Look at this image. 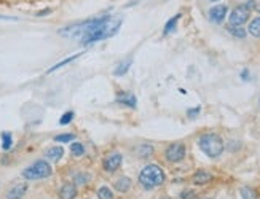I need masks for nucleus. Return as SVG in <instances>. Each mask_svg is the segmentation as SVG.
<instances>
[{"mask_svg":"<svg viewBox=\"0 0 260 199\" xmlns=\"http://www.w3.org/2000/svg\"><path fill=\"white\" fill-rule=\"evenodd\" d=\"M97 198L99 199H113V193L110 191V188L101 187V188L97 190Z\"/></svg>","mask_w":260,"mask_h":199,"instance_id":"23","label":"nucleus"},{"mask_svg":"<svg viewBox=\"0 0 260 199\" xmlns=\"http://www.w3.org/2000/svg\"><path fill=\"white\" fill-rule=\"evenodd\" d=\"M75 139L74 134H61V135H56L55 140L56 142H72Z\"/></svg>","mask_w":260,"mask_h":199,"instance_id":"24","label":"nucleus"},{"mask_svg":"<svg viewBox=\"0 0 260 199\" xmlns=\"http://www.w3.org/2000/svg\"><path fill=\"white\" fill-rule=\"evenodd\" d=\"M209 2H219V0H209Z\"/></svg>","mask_w":260,"mask_h":199,"instance_id":"33","label":"nucleus"},{"mask_svg":"<svg viewBox=\"0 0 260 199\" xmlns=\"http://www.w3.org/2000/svg\"><path fill=\"white\" fill-rule=\"evenodd\" d=\"M198 145L203 150L204 155H208L209 158H217L224 151V140L220 139L217 134H204L200 137Z\"/></svg>","mask_w":260,"mask_h":199,"instance_id":"3","label":"nucleus"},{"mask_svg":"<svg viewBox=\"0 0 260 199\" xmlns=\"http://www.w3.org/2000/svg\"><path fill=\"white\" fill-rule=\"evenodd\" d=\"M200 113V107H196V109H193V110H188V117H195V115H198Z\"/></svg>","mask_w":260,"mask_h":199,"instance_id":"29","label":"nucleus"},{"mask_svg":"<svg viewBox=\"0 0 260 199\" xmlns=\"http://www.w3.org/2000/svg\"><path fill=\"white\" fill-rule=\"evenodd\" d=\"M228 30H230V32L235 37H240V38H244V35H246V32H244L243 27H233V26H230V27H228Z\"/></svg>","mask_w":260,"mask_h":199,"instance_id":"25","label":"nucleus"},{"mask_svg":"<svg viewBox=\"0 0 260 199\" xmlns=\"http://www.w3.org/2000/svg\"><path fill=\"white\" fill-rule=\"evenodd\" d=\"M121 26L120 18L113 16H101L94 19H88L79 22V24L69 26L59 30V34L67 38H79L83 45H89L94 42H101L115 35Z\"/></svg>","mask_w":260,"mask_h":199,"instance_id":"1","label":"nucleus"},{"mask_svg":"<svg viewBox=\"0 0 260 199\" xmlns=\"http://www.w3.org/2000/svg\"><path fill=\"white\" fill-rule=\"evenodd\" d=\"M53 174L51 166L47 161H37L32 166H29L27 169L22 171V177L27 180H40V179H47Z\"/></svg>","mask_w":260,"mask_h":199,"instance_id":"5","label":"nucleus"},{"mask_svg":"<svg viewBox=\"0 0 260 199\" xmlns=\"http://www.w3.org/2000/svg\"><path fill=\"white\" fill-rule=\"evenodd\" d=\"M139 182L142 183V187L147 190L160 187L165 182V172L162 171V167H158L157 164H149L141 171Z\"/></svg>","mask_w":260,"mask_h":199,"instance_id":"2","label":"nucleus"},{"mask_svg":"<svg viewBox=\"0 0 260 199\" xmlns=\"http://www.w3.org/2000/svg\"><path fill=\"white\" fill-rule=\"evenodd\" d=\"M71 153H72L74 156L80 158V156H83V153H85V148H83V145H82V143L74 142V143L71 145Z\"/></svg>","mask_w":260,"mask_h":199,"instance_id":"21","label":"nucleus"},{"mask_svg":"<svg viewBox=\"0 0 260 199\" xmlns=\"http://www.w3.org/2000/svg\"><path fill=\"white\" fill-rule=\"evenodd\" d=\"M0 21H16V18H13V16H3V14H0Z\"/></svg>","mask_w":260,"mask_h":199,"instance_id":"30","label":"nucleus"},{"mask_svg":"<svg viewBox=\"0 0 260 199\" xmlns=\"http://www.w3.org/2000/svg\"><path fill=\"white\" fill-rule=\"evenodd\" d=\"M6 199H22V198H6Z\"/></svg>","mask_w":260,"mask_h":199,"instance_id":"32","label":"nucleus"},{"mask_svg":"<svg viewBox=\"0 0 260 199\" xmlns=\"http://www.w3.org/2000/svg\"><path fill=\"white\" fill-rule=\"evenodd\" d=\"M180 19V14H175L174 18H171L170 21L166 22V26H165V30H163V34L168 35L170 32H173V30L175 29V24H177V21Z\"/></svg>","mask_w":260,"mask_h":199,"instance_id":"19","label":"nucleus"},{"mask_svg":"<svg viewBox=\"0 0 260 199\" xmlns=\"http://www.w3.org/2000/svg\"><path fill=\"white\" fill-rule=\"evenodd\" d=\"M121 161H123V158H121L120 153L117 151H113V153H109L105 158H104V161H102V166H104V169L107 172H115L120 169V166H121Z\"/></svg>","mask_w":260,"mask_h":199,"instance_id":"7","label":"nucleus"},{"mask_svg":"<svg viewBox=\"0 0 260 199\" xmlns=\"http://www.w3.org/2000/svg\"><path fill=\"white\" fill-rule=\"evenodd\" d=\"M241 76H243L244 80H248V70H244V72L241 73Z\"/></svg>","mask_w":260,"mask_h":199,"instance_id":"31","label":"nucleus"},{"mask_svg":"<svg viewBox=\"0 0 260 199\" xmlns=\"http://www.w3.org/2000/svg\"><path fill=\"white\" fill-rule=\"evenodd\" d=\"M241 196H243V199H260L256 191L252 188H249V187H243L241 188Z\"/></svg>","mask_w":260,"mask_h":199,"instance_id":"20","label":"nucleus"},{"mask_svg":"<svg viewBox=\"0 0 260 199\" xmlns=\"http://www.w3.org/2000/svg\"><path fill=\"white\" fill-rule=\"evenodd\" d=\"M185 156V147L182 143H171L166 148V159L170 163H179Z\"/></svg>","mask_w":260,"mask_h":199,"instance_id":"6","label":"nucleus"},{"mask_svg":"<svg viewBox=\"0 0 260 199\" xmlns=\"http://www.w3.org/2000/svg\"><path fill=\"white\" fill-rule=\"evenodd\" d=\"M117 102L121 105H126V107H131V109H136L137 101H136V96L133 93H120L117 96Z\"/></svg>","mask_w":260,"mask_h":199,"instance_id":"9","label":"nucleus"},{"mask_svg":"<svg viewBox=\"0 0 260 199\" xmlns=\"http://www.w3.org/2000/svg\"><path fill=\"white\" fill-rule=\"evenodd\" d=\"M227 13H228V8H227V5H216V6H212V8L209 10V19L212 22H222L225 19L227 16Z\"/></svg>","mask_w":260,"mask_h":199,"instance_id":"8","label":"nucleus"},{"mask_svg":"<svg viewBox=\"0 0 260 199\" xmlns=\"http://www.w3.org/2000/svg\"><path fill=\"white\" fill-rule=\"evenodd\" d=\"M182 199H196V196L193 195V191H183Z\"/></svg>","mask_w":260,"mask_h":199,"instance_id":"28","label":"nucleus"},{"mask_svg":"<svg viewBox=\"0 0 260 199\" xmlns=\"http://www.w3.org/2000/svg\"><path fill=\"white\" fill-rule=\"evenodd\" d=\"M209 199H211V198H209Z\"/></svg>","mask_w":260,"mask_h":199,"instance_id":"34","label":"nucleus"},{"mask_svg":"<svg viewBox=\"0 0 260 199\" xmlns=\"http://www.w3.org/2000/svg\"><path fill=\"white\" fill-rule=\"evenodd\" d=\"M13 145V137L10 133H3L2 134V148L3 150H10Z\"/></svg>","mask_w":260,"mask_h":199,"instance_id":"22","label":"nucleus"},{"mask_svg":"<svg viewBox=\"0 0 260 199\" xmlns=\"http://www.w3.org/2000/svg\"><path fill=\"white\" fill-rule=\"evenodd\" d=\"M134 151L137 153V156L139 158H147V156L152 155V153H154V147H152V145L144 143V145H139V147H137Z\"/></svg>","mask_w":260,"mask_h":199,"instance_id":"14","label":"nucleus"},{"mask_svg":"<svg viewBox=\"0 0 260 199\" xmlns=\"http://www.w3.org/2000/svg\"><path fill=\"white\" fill-rule=\"evenodd\" d=\"M47 158L50 159V161H53V163H58L61 158H63V155H64V150H63V147H51V148H48L47 150Z\"/></svg>","mask_w":260,"mask_h":199,"instance_id":"11","label":"nucleus"},{"mask_svg":"<svg viewBox=\"0 0 260 199\" xmlns=\"http://www.w3.org/2000/svg\"><path fill=\"white\" fill-rule=\"evenodd\" d=\"M211 180H212V175L206 171H198L193 175V183H196V185H204V183H208Z\"/></svg>","mask_w":260,"mask_h":199,"instance_id":"12","label":"nucleus"},{"mask_svg":"<svg viewBox=\"0 0 260 199\" xmlns=\"http://www.w3.org/2000/svg\"><path fill=\"white\" fill-rule=\"evenodd\" d=\"M82 56V53H77L75 56H71V58H67V59H64V61H61V63H58L56 66H53L50 70H48V73H51V72H55V70H58V68H61V67H64L66 64H69V63H74L75 59H79Z\"/></svg>","mask_w":260,"mask_h":199,"instance_id":"18","label":"nucleus"},{"mask_svg":"<svg viewBox=\"0 0 260 199\" xmlns=\"http://www.w3.org/2000/svg\"><path fill=\"white\" fill-rule=\"evenodd\" d=\"M249 34L252 37L260 38V18H256V19L251 21V24H249Z\"/></svg>","mask_w":260,"mask_h":199,"instance_id":"17","label":"nucleus"},{"mask_svg":"<svg viewBox=\"0 0 260 199\" xmlns=\"http://www.w3.org/2000/svg\"><path fill=\"white\" fill-rule=\"evenodd\" d=\"M129 188H131V180L128 177H121L115 182V190L118 193H126V191H129Z\"/></svg>","mask_w":260,"mask_h":199,"instance_id":"13","label":"nucleus"},{"mask_svg":"<svg viewBox=\"0 0 260 199\" xmlns=\"http://www.w3.org/2000/svg\"><path fill=\"white\" fill-rule=\"evenodd\" d=\"M72 120H74V112H67V113L63 115V118L59 120V123L61 125H69Z\"/></svg>","mask_w":260,"mask_h":199,"instance_id":"26","label":"nucleus"},{"mask_svg":"<svg viewBox=\"0 0 260 199\" xmlns=\"http://www.w3.org/2000/svg\"><path fill=\"white\" fill-rule=\"evenodd\" d=\"M254 6H256L254 0H249V2L241 3V5L236 6V8L230 13V16H228V22H230V26H233V27L243 26L244 22L249 19L251 11L254 10Z\"/></svg>","mask_w":260,"mask_h":199,"instance_id":"4","label":"nucleus"},{"mask_svg":"<svg viewBox=\"0 0 260 199\" xmlns=\"http://www.w3.org/2000/svg\"><path fill=\"white\" fill-rule=\"evenodd\" d=\"M26 190H27V185H26V183H19V185H16L14 188L10 190L8 198H22V195L26 193Z\"/></svg>","mask_w":260,"mask_h":199,"instance_id":"16","label":"nucleus"},{"mask_svg":"<svg viewBox=\"0 0 260 199\" xmlns=\"http://www.w3.org/2000/svg\"><path fill=\"white\" fill-rule=\"evenodd\" d=\"M75 179H77V183H87L88 179H89V175L88 174H79Z\"/></svg>","mask_w":260,"mask_h":199,"instance_id":"27","label":"nucleus"},{"mask_svg":"<svg viewBox=\"0 0 260 199\" xmlns=\"http://www.w3.org/2000/svg\"><path fill=\"white\" fill-rule=\"evenodd\" d=\"M133 64V59L131 58H126L125 61H121V63L118 64V67L115 68V75H118V76H121V75H125L126 72H128V68H129V66Z\"/></svg>","mask_w":260,"mask_h":199,"instance_id":"15","label":"nucleus"},{"mask_svg":"<svg viewBox=\"0 0 260 199\" xmlns=\"http://www.w3.org/2000/svg\"><path fill=\"white\" fill-rule=\"evenodd\" d=\"M59 196L61 199H75V196H77V188H75V185H72V183H64L59 190Z\"/></svg>","mask_w":260,"mask_h":199,"instance_id":"10","label":"nucleus"}]
</instances>
